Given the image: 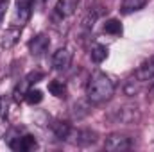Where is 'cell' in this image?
<instances>
[{"mask_svg":"<svg viewBox=\"0 0 154 152\" xmlns=\"http://www.w3.org/2000/svg\"><path fill=\"white\" fill-rule=\"evenodd\" d=\"M90 57H91L93 63L100 65V63L108 57V48H106L104 45H100V43H95V45H91V48H90Z\"/></svg>","mask_w":154,"mask_h":152,"instance_id":"cell-11","label":"cell"},{"mask_svg":"<svg viewBox=\"0 0 154 152\" xmlns=\"http://www.w3.org/2000/svg\"><path fill=\"white\" fill-rule=\"evenodd\" d=\"M72 61H74V52L68 48V47H63V48H57L52 56V66L54 70L57 72H65L72 66Z\"/></svg>","mask_w":154,"mask_h":152,"instance_id":"cell-2","label":"cell"},{"mask_svg":"<svg viewBox=\"0 0 154 152\" xmlns=\"http://www.w3.org/2000/svg\"><path fill=\"white\" fill-rule=\"evenodd\" d=\"M50 127H52V132H54L59 140H68V136H70V132H72V125H70L68 122H65V120H56Z\"/></svg>","mask_w":154,"mask_h":152,"instance_id":"cell-10","label":"cell"},{"mask_svg":"<svg viewBox=\"0 0 154 152\" xmlns=\"http://www.w3.org/2000/svg\"><path fill=\"white\" fill-rule=\"evenodd\" d=\"M5 114H7V102L4 97H0V116L5 118Z\"/></svg>","mask_w":154,"mask_h":152,"instance_id":"cell-18","label":"cell"},{"mask_svg":"<svg viewBox=\"0 0 154 152\" xmlns=\"http://www.w3.org/2000/svg\"><path fill=\"white\" fill-rule=\"evenodd\" d=\"M133 145L131 138L129 136H124V134H109L104 141V149L109 152H124L129 150Z\"/></svg>","mask_w":154,"mask_h":152,"instance_id":"cell-3","label":"cell"},{"mask_svg":"<svg viewBox=\"0 0 154 152\" xmlns=\"http://www.w3.org/2000/svg\"><path fill=\"white\" fill-rule=\"evenodd\" d=\"M31 13H32V2H31V0H18V4H16V13H14V20H13V25L23 27V25L29 22Z\"/></svg>","mask_w":154,"mask_h":152,"instance_id":"cell-5","label":"cell"},{"mask_svg":"<svg viewBox=\"0 0 154 152\" xmlns=\"http://www.w3.org/2000/svg\"><path fill=\"white\" fill-rule=\"evenodd\" d=\"M7 7H9V0H0V25L5 18V13H7Z\"/></svg>","mask_w":154,"mask_h":152,"instance_id":"cell-17","label":"cell"},{"mask_svg":"<svg viewBox=\"0 0 154 152\" xmlns=\"http://www.w3.org/2000/svg\"><path fill=\"white\" fill-rule=\"evenodd\" d=\"M20 36H22V27H18V25L7 27V29L4 31L2 38H0V48H5V50L13 48V47L20 41Z\"/></svg>","mask_w":154,"mask_h":152,"instance_id":"cell-7","label":"cell"},{"mask_svg":"<svg viewBox=\"0 0 154 152\" xmlns=\"http://www.w3.org/2000/svg\"><path fill=\"white\" fill-rule=\"evenodd\" d=\"M48 91L57 97V99H65L66 97V86L63 81H50L48 82Z\"/></svg>","mask_w":154,"mask_h":152,"instance_id":"cell-13","label":"cell"},{"mask_svg":"<svg viewBox=\"0 0 154 152\" xmlns=\"http://www.w3.org/2000/svg\"><path fill=\"white\" fill-rule=\"evenodd\" d=\"M104 32L106 34H113V36H120L122 34V23L118 20H115V18L108 20L104 23Z\"/></svg>","mask_w":154,"mask_h":152,"instance_id":"cell-14","label":"cell"},{"mask_svg":"<svg viewBox=\"0 0 154 152\" xmlns=\"http://www.w3.org/2000/svg\"><path fill=\"white\" fill-rule=\"evenodd\" d=\"M25 100H27L29 104H39V102L43 100V93H41L39 90L29 88V91H27V95H25Z\"/></svg>","mask_w":154,"mask_h":152,"instance_id":"cell-16","label":"cell"},{"mask_svg":"<svg viewBox=\"0 0 154 152\" xmlns=\"http://www.w3.org/2000/svg\"><path fill=\"white\" fill-rule=\"evenodd\" d=\"M9 147L13 150H22V152H29V150H34L38 147V141L32 134H23V136H13L7 140Z\"/></svg>","mask_w":154,"mask_h":152,"instance_id":"cell-4","label":"cell"},{"mask_svg":"<svg viewBox=\"0 0 154 152\" xmlns=\"http://www.w3.org/2000/svg\"><path fill=\"white\" fill-rule=\"evenodd\" d=\"M29 86H31V82H29L27 79H23V81H22V84H18V86L14 88L13 95H14V100H16V102L25 100V95H27V91H29Z\"/></svg>","mask_w":154,"mask_h":152,"instance_id":"cell-15","label":"cell"},{"mask_svg":"<svg viewBox=\"0 0 154 152\" xmlns=\"http://www.w3.org/2000/svg\"><path fill=\"white\" fill-rule=\"evenodd\" d=\"M115 93V84L102 72H95L86 84V99L90 104H104Z\"/></svg>","mask_w":154,"mask_h":152,"instance_id":"cell-1","label":"cell"},{"mask_svg":"<svg viewBox=\"0 0 154 152\" xmlns=\"http://www.w3.org/2000/svg\"><path fill=\"white\" fill-rule=\"evenodd\" d=\"M70 138H72V143H75L79 147H86V145H91V143L97 141V132L90 131V129H77V131L72 129L68 140Z\"/></svg>","mask_w":154,"mask_h":152,"instance_id":"cell-6","label":"cell"},{"mask_svg":"<svg viewBox=\"0 0 154 152\" xmlns=\"http://www.w3.org/2000/svg\"><path fill=\"white\" fill-rule=\"evenodd\" d=\"M48 47H50V39H48L47 34H43V32L36 34L34 38L29 41V52L32 56H43L48 50Z\"/></svg>","mask_w":154,"mask_h":152,"instance_id":"cell-8","label":"cell"},{"mask_svg":"<svg viewBox=\"0 0 154 152\" xmlns=\"http://www.w3.org/2000/svg\"><path fill=\"white\" fill-rule=\"evenodd\" d=\"M145 4H147V0H122V13L124 14L136 13V11L143 9Z\"/></svg>","mask_w":154,"mask_h":152,"instance_id":"cell-12","label":"cell"},{"mask_svg":"<svg viewBox=\"0 0 154 152\" xmlns=\"http://www.w3.org/2000/svg\"><path fill=\"white\" fill-rule=\"evenodd\" d=\"M77 5H79V0H57L56 4V14L59 18H68L75 13Z\"/></svg>","mask_w":154,"mask_h":152,"instance_id":"cell-9","label":"cell"},{"mask_svg":"<svg viewBox=\"0 0 154 152\" xmlns=\"http://www.w3.org/2000/svg\"><path fill=\"white\" fill-rule=\"evenodd\" d=\"M41 77H43V74L36 72V74H29V75L25 77V79H27V81H29V82L32 84V82H38V79H41Z\"/></svg>","mask_w":154,"mask_h":152,"instance_id":"cell-19","label":"cell"}]
</instances>
